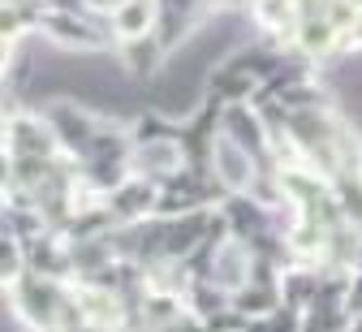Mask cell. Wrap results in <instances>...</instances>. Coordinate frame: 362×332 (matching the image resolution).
Returning a JSON list of instances; mask_svg holds the SVG:
<instances>
[{
  "instance_id": "cell-8",
  "label": "cell",
  "mask_w": 362,
  "mask_h": 332,
  "mask_svg": "<svg viewBox=\"0 0 362 332\" xmlns=\"http://www.w3.org/2000/svg\"><path fill=\"white\" fill-rule=\"evenodd\" d=\"M160 332H211V328H207V319H203V315H194V311H190V315H181L177 324H168V328H160Z\"/></svg>"
},
{
  "instance_id": "cell-3",
  "label": "cell",
  "mask_w": 362,
  "mask_h": 332,
  "mask_svg": "<svg viewBox=\"0 0 362 332\" xmlns=\"http://www.w3.org/2000/svg\"><path fill=\"white\" fill-rule=\"evenodd\" d=\"M250 18L263 30V39L272 47H285V52H289V43H293V35L302 26L293 0H250Z\"/></svg>"
},
{
  "instance_id": "cell-6",
  "label": "cell",
  "mask_w": 362,
  "mask_h": 332,
  "mask_svg": "<svg viewBox=\"0 0 362 332\" xmlns=\"http://www.w3.org/2000/svg\"><path fill=\"white\" fill-rule=\"evenodd\" d=\"M117 52H121V61H125L134 74H139V78H151V74H156V65L168 57L164 47H160V39H156V35H147V39H134V43H121Z\"/></svg>"
},
{
  "instance_id": "cell-2",
  "label": "cell",
  "mask_w": 362,
  "mask_h": 332,
  "mask_svg": "<svg viewBox=\"0 0 362 332\" xmlns=\"http://www.w3.org/2000/svg\"><path fill=\"white\" fill-rule=\"evenodd\" d=\"M108 207H112L117 224H139V220H151V216H156V207H160V181L134 173L121 190H112V195H108Z\"/></svg>"
},
{
  "instance_id": "cell-4",
  "label": "cell",
  "mask_w": 362,
  "mask_h": 332,
  "mask_svg": "<svg viewBox=\"0 0 362 332\" xmlns=\"http://www.w3.org/2000/svg\"><path fill=\"white\" fill-rule=\"evenodd\" d=\"M156 0H125V5L112 13V35H117V47L121 43H134V39H147L156 35Z\"/></svg>"
},
{
  "instance_id": "cell-1",
  "label": "cell",
  "mask_w": 362,
  "mask_h": 332,
  "mask_svg": "<svg viewBox=\"0 0 362 332\" xmlns=\"http://www.w3.org/2000/svg\"><path fill=\"white\" fill-rule=\"evenodd\" d=\"M43 117L52 121V130H57V138H61V151L74 156V160H82V156L90 151V142H95V134H100V117H90L86 108L65 104V100H57Z\"/></svg>"
},
{
  "instance_id": "cell-9",
  "label": "cell",
  "mask_w": 362,
  "mask_h": 332,
  "mask_svg": "<svg viewBox=\"0 0 362 332\" xmlns=\"http://www.w3.org/2000/svg\"><path fill=\"white\" fill-rule=\"evenodd\" d=\"M345 307L354 311V319L362 315V268L354 272V280H349V298H345Z\"/></svg>"
},
{
  "instance_id": "cell-5",
  "label": "cell",
  "mask_w": 362,
  "mask_h": 332,
  "mask_svg": "<svg viewBox=\"0 0 362 332\" xmlns=\"http://www.w3.org/2000/svg\"><path fill=\"white\" fill-rule=\"evenodd\" d=\"M233 307L246 315V319H267L272 311H281V285H242L233 294Z\"/></svg>"
},
{
  "instance_id": "cell-7",
  "label": "cell",
  "mask_w": 362,
  "mask_h": 332,
  "mask_svg": "<svg viewBox=\"0 0 362 332\" xmlns=\"http://www.w3.org/2000/svg\"><path fill=\"white\" fill-rule=\"evenodd\" d=\"M332 190H337V203H341V216H345L349 224H358V229H362V173L337 177V181H332Z\"/></svg>"
},
{
  "instance_id": "cell-10",
  "label": "cell",
  "mask_w": 362,
  "mask_h": 332,
  "mask_svg": "<svg viewBox=\"0 0 362 332\" xmlns=\"http://www.w3.org/2000/svg\"><path fill=\"white\" fill-rule=\"evenodd\" d=\"M354 332H362V315H358V319H354Z\"/></svg>"
}]
</instances>
